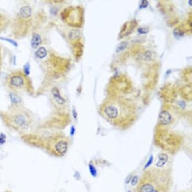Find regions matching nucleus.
<instances>
[{
    "label": "nucleus",
    "mask_w": 192,
    "mask_h": 192,
    "mask_svg": "<svg viewBox=\"0 0 192 192\" xmlns=\"http://www.w3.org/2000/svg\"><path fill=\"white\" fill-rule=\"evenodd\" d=\"M173 184L170 168L150 167L142 173L136 192H170Z\"/></svg>",
    "instance_id": "obj_1"
},
{
    "label": "nucleus",
    "mask_w": 192,
    "mask_h": 192,
    "mask_svg": "<svg viewBox=\"0 0 192 192\" xmlns=\"http://www.w3.org/2000/svg\"><path fill=\"white\" fill-rule=\"evenodd\" d=\"M103 113L108 120L119 126L128 123L134 115L133 108L120 99L107 103L103 108Z\"/></svg>",
    "instance_id": "obj_2"
},
{
    "label": "nucleus",
    "mask_w": 192,
    "mask_h": 192,
    "mask_svg": "<svg viewBox=\"0 0 192 192\" xmlns=\"http://www.w3.org/2000/svg\"><path fill=\"white\" fill-rule=\"evenodd\" d=\"M69 147L68 140L64 137L58 138L54 140L52 148L53 152L58 156H63L66 154Z\"/></svg>",
    "instance_id": "obj_3"
},
{
    "label": "nucleus",
    "mask_w": 192,
    "mask_h": 192,
    "mask_svg": "<svg viewBox=\"0 0 192 192\" xmlns=\"http://www.w3.org/2000/svg\"><path fill=\"white\" fill-rule=\"evenodd\" d=\"M13 122L19 127H24L27 123L26 116L22 114H18L13 118Z\"/></svg>",
    "instance_id": "obj_4"
},
{
    "label": "nucleus",
    "mask_w": 192,
    "mask_h": 192,
    "mask_svg": "<svg viewBox=\"0 0 192 192\" xmlns=\"http://www.w3.org/2000/svg\"><path fill=\"white\" fill-rule=\"evenodd\" d=\"M171 115L166 111H162V112H161L158 117L160 123L162 125H167L169 124L171 121Z\"/></svg>",
    "instance_id": "obj_5"
},
{
    "label": "nucleus",
    "mask_w": 192,
    "mask_h": 192,
    "mask_svg": "<svg viewBox=\"0 0 192 192\" xmlns=\"http://www.w3.org/2000/svg\"><path fill=\"white\" fill-rule=\"evenodd\" d=\"M10 84L14 87H21L24 84V81L21 76L15 75L11 78Z\"/></svg>",
    "instance_id": "obj_6"
},
{
    "label": "nucleus",
    "mask_w": 192,
    "mask_h": 192,
    "mask_svg": "<svg viewBox=\"0 0 192 192\" xmlns=\"http://www.w3.org/2000/svg\"><path fill=\"white\" fill-rule=\"evenodd\" d=\"M52 93L54 100L58 104L62 105L65 102V100L61 96L58 89L57 87H53L52 90Z\"/></svg>",
    "instance_id": "obj_7"
},
{
    "label": "nucleus",
    "mask_w": 192,
    "mask_h": 192,
    "mask_svg": "<svg viewBox=\"0 0 192 192\" xmlns=\"http://www.w3.org/2000/svg\"><path fill=\"white\" fill-rule=\"evenodd\" d=\"M20 14L23 18H27L31 16L32 14V8L31 7L26 6L21 7L20 10Z\"/></svg>",
    "instance_id": "obj_8"
},
{
    "label": "nucleus",
    "mask_w": 192,
    "mask_h": 192,
    "mask_svg": "<svg viewBox=\"0 0 192 192\" xmlns=\"http://www.w3.org/2000/svg\"><path fill=\"white\" fill-rule=\"evenodd\" d=\"M41 43L40 36L37 34H33L31 41V46L33 49H37Z\"/></svg>",
    "instance_id": "obj_9"
},
{
    "label": "nucleus",
    "mask_w": 192,
    "mask_h": 192,
    "mask_svg": "<svg viewBox=\"0 0 192 192\" xmlns=\"http://www.w3.org/2000/svg\"><path fill=\"white\" fill-rule=\"evenodd\" d=\"M35 54H36V56L38 58H40V59L44 58L47 55V50L45 48L43 47H40L37 50V51L36 52Z\"/></svg>",
    "instance_id": "obj_10"
},
{
    "label": "nucleus",
    "mask_w": 192,
    "mask_h": 192,
    "mask_svg": "<svg viewBox=\"0 0 192 192\" xmlns=\"http://www.w3.org/2000/svg\"><path fill=\"white\" fill-rule=\"evenodd\" d=\"M10 98H11V100L12 103H19L20 102V98L16 95V94H10Z\"/></svg>",
    "instance_id": "obj_11"
},
{
    "label": "nucleus",
    "mask_w": 192,
    "mask_h": 192,
    "mask_svg": "<svg viewBox=\"0 0 192 192\" xmlns=\"http://www.w3.org/2000/svg\"><path fill=\"white\" fill-rule=\"evenodd\" d=\"M127 43L126 42H122L121 43H120L119 45H118V47H117V49H116V51L117 52H119L120 51H122L124 50L127 46Z\"/></svg>",
    "instance_id": "obj_12"
},
{
    "label": "nucleus",
    "mask_w": 192,
    "mask_h": 192,
    "mask_svg": "<svg viewBox=\"0 0 192 192\" xmlns=\"http://www.w3.org/2000/svg\"><path fill=\"white\" fill-rule=\"evenodd\" d=\"M0 39L1 40H5L7 42H9L10 43H11V44H12V45L15 47H17L18 46V44L17 43L16 41H14L13 40H11V39H7V38H4V37H0Z\"/></svg>",
    "instance_id": "obj_13"
},
{
    "label": "nucleus",
    "mask_w": 192,
    "mask_h": 192,
    "mask_svg": "<svg viewBox=\"0 0 192 192\" xmlns=\"http://www.w3.org/2000/svg\"><path fill=\"white\" fill-rule=\"evenodd\" d=\"M30 66L28 63H27L24 66V71L25 75H28L30 74Z\"/></svg>",
    "instance_id": "obj_14"
},
{
    "label": "nucleus",
    "mask_w": 192,
    "mask_h": 192,
    "mask_svg": "<svg viewBox=\"0 0 192 192\" xmlns=\"http://www.w3.org/2000/svg\"><path fill=\"white\" fill-rule=\"evenodd\" d=\"M174 35H175L177 36H179V37H182L184 35L183 32L181 30H180V29L174 30Z\"/></svg>",
    "instance_id": "obj_15"
},
{
    "label": "nucleus",
    "mask_w": 192,
    "mask_h": 192,
    "mask_svg": "<svg viewBox=\"0 0 192 192\" xmlns=\"http://www.w3.org/2000/svg\"><path fill=\"white\" fill-rule=\"evenodd\" d=\"M6 136L3 133H0V144H4L6 142Z\"/></svg>",
    "instance_id": "obj_16"
},
{
    "label": "nucleus",
    "mask_w": 192,
    "mask_h": 192,
    "mask_svg": "<svg viewBox=\"0 0 192 192\" xmlns=\"http://www.w3.org/2000/svg\"><path fill=\"white\" fill-rule=\"evenodd\" d=\"M138 31L141 34H146V33H147L148 32H149V30L148 28L142 27V28H139L138 29Z\"/></svg>",
    "instance_id": "obj_17"
},
{
    "label": "nucleus",
    "mask_w": 192,
    "mask_h": 192,
    "mask_svg": "<svg viewBox=\"0 0 192 192\" xmlns=\"http://www.w3.org/2000/svg\"><path fill=\"white\" fill-rule=\"evenodd\" d=\"M148 4H149V3H148V1H142L141 2V4L140 5V8H146L147 6H148Z\"/></svg>",
    "instance_id": "obj_18"
},
{
    "label": "nucleus",
    "mask_w": 192,
    "mask_h": 192,
    "mask_svg": "<svg viewBox=\"0 0 192 192\" xmlns=\"http://www.w3.org/2000/svg\"><path fill=\"white\" fill-rule=\"evenodd\" d=\"M90 169H91V171L92 175H95V174H96V172L95 171V169H94V168L91 166H90Z\"/></svg>",
    "instance_id": "obj_19"
}]
</instances>
